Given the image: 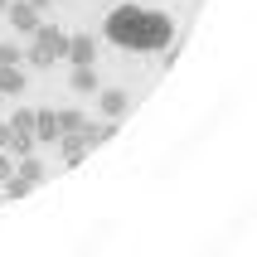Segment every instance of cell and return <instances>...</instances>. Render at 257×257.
Wrapping results in <instances>:
<instances>
[{"instance_id":"obj_1","label":"cell","mask_w":257,"mask_h":257,"mask_svg":"<svg viewBox=\"0 0 257 257\" xmlns=\"http://www.w3.org/2000/svg\"><path fill=\"white\" fill-rule=\"evenodd\" d=\"M107 39L116 49H136V54H156V49H170L175 39V20L160 10H141V5H116L107 15Z\"/></svg>"},{"instance_id":"obj_2","label":"cell","mask_w":257,"mask_h":257,"mask_svg":"<svg viewBox=\"0 0 257 257\" xmlns=\"http://www.w3.org/2000/svg\"><path fill=\"white\" fill-rule=\"evenodd\" d=\"M73 68H92L97 63V39L92 34H68V54H63Z\"/></svg>"},{"instance_id":"obj_3","label":"cell","mask_w":257,"mask_h":257,"mask_svg":"<svg viewBox=\"0 0 257 257\" xmlns=\"http://www.w3.org/2000/svg\"><path fill=\"white\" fill-rule=\"evenodd\" d=\"M5 15H10V25L20 29L25 39H34V34H39V25H44V20H39V10H34L29 0H10V10H5Z\"/></svg>"},{"instance_id":"obj_4","label":"cell","mask_w":257,"mask_h":257,"mask_svg":"<svg viewBox=\"0 0 257 257\" xmlns=\"http://www.w3.org/2000/svg\"><path fill=\"white\" fill-rule=\"evenodd\" d=\"M97 97H102V116H107V121H121L126 107H131V97L121 87H97Z\"/></svg>"},{"instance_id":"obj_5","label":"cell","mask_w":257,"mask_h":257,"mask_svg":"<svg viewBox=\"0 0 257 257\" xmlns=\"http://www.w3.org/2000/svg\"><path fill=\"white\" fill-rule=\"evenodd\" d=\"M58 151H63V165H78V160L87 156V141H83V131H63V136H58Z\"/></svg>"},{"instance_id":"obj_6","label":"cell","mask_w":257,"mask_h":257,"mask_svg":"<svg viewBox=\"0 0 257 257\" xmlns=\"http://www.w3.org/2000/svg\"><path fill=\"white\" fill-rule=\"evenodd\" d=\"M34 39H39L44 49H49V54H54L58 63H63V54H68V34H63L58 25H39V34H34Z\"/></svg>"},{"instance_id":"obj_7","label":"cell","mask_w":257,"mask_h":257,"mask_svg":"<svg viewBox=\"0 0 257 257\" xmlns=\"http://www.w3.org/2000/svg\"><path fill=\"white\" fill-rule=\"evenodd\" d=\"M112 136H116V121H83V141H87V151H102Z\"/></svg>"},{"instance_id":"obj_8","label":"cell","mask_w":257,"mask_h":257,"mask_svg":"<svg viewBox=\"0 0 257 257\" xmlns=\"http://www.w3.org/2000/svg\"><path fill=\"white\" fill-rule=\"evenodd\" d=\"M25 92V68L20 63H0V97H15Z\"/></svg>"},{"instance_id":"obj_9","label":"cell","mask_w":257,"mask_h":257,"mask_svg":"<svg viewBox=\"0 0 257 257\" xmlns=\"http://www.w3.org/2000/svg\"><path fill=\"white\" fill-rule=\"evenodd\" d=\"M25 63H29V68H54L58 58L49 54V49H44L39 39H29V44H25Z\"/></svg>"},{"instance_id":"obj_10","label":"cell","mask_w":257,"mask_h":257,"mask_svg":"<svg viewBox=\"0 0 257 257\" xmlns=\"http://www.w3.org/2000/svg\"><path fill=\"white\" fill-rule=\"evenodd\" d=\"M34 141H58V116L54 112H34Z\"/></svg>"},{"instance_id":"obj_11","label":"cell","mask_w":257,"mask_h":257,"mask_svg":"<svg viewBox=\"0 0 257 257\" xmlns=\"http://www.w3.org/2000/svg\"><path fill=\"white\" fill-rule=\"evenodd\" d=\"M68 87H73V92H97V73H92V68H73L68 73Z\"/></svg>"},{"instance_id":"obj_12","label":"cell","mask_w":257,"mask_h":257,"mask_svg":"<svg viewBox=\"0 0 257 257\" xmlns=\"http://www.w3.org/2000/svg\"><path fill=\"white\" fill-rule=\"evenodd\" d=\"M54 116H58V136H63V131H83V121H87L78 107H63V112H54Z\"/></svg>"},{"instance_id":"obj_13","label":"cell","mask_w":257,"mask_h":257,"mask_svg":"<svg viewBox=\"0 0 257 257\" xmlns=\"http://www.w3.org/2000/svg\"><path fill=\"white\" fill-rule=\"evenodd\" d=\"M10 175H15V160H10V156H0V180H10Z\"/></svg>"},{"instance_id":"obj_14","label":"cell","mask_w":257,"mask_h":257,"mask_svg":"<svg viewBox=\"0 0 257 257\" xmlns=\"http://www.w3.org/2000/svg\"><path fill=\"white\" fill-rule=\"evenodd\" d=\"M29 5H34V10H44V5H49V0H29Z\"/></svg>"},{"instance_id":"obj_15","label":"cell","mask_w":257,"mask_h":257,"mask_svg":"<svg viewBox=\"0 0 257 257\" xmlns=\"http://www.w3.org/2000/svg\"><path fill=\"white\" fill-rule=\"evenodd\" d=\"M5 10H10V0H0V15H5Z\"/></svg>"}]
</instances>
